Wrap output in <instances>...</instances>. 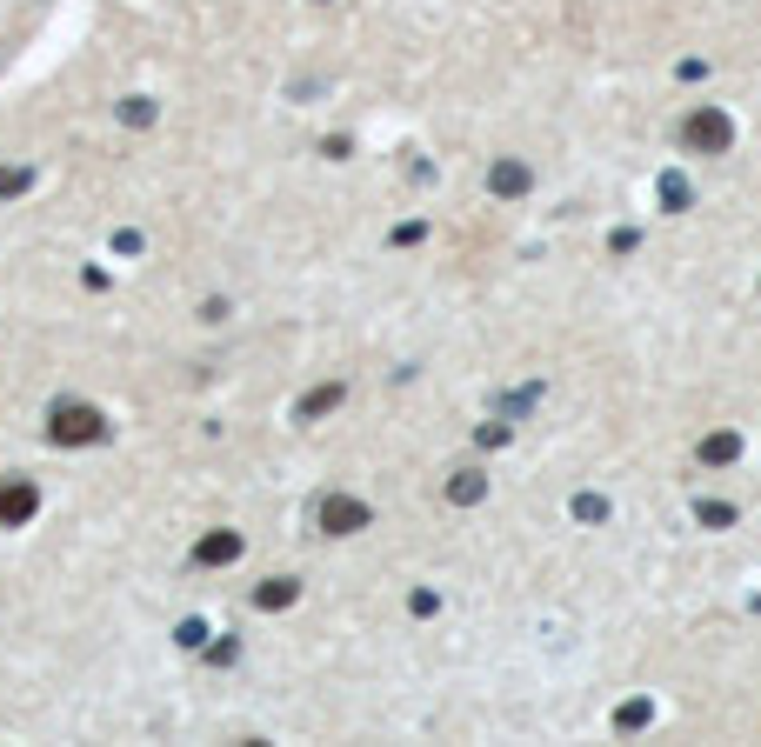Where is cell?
<instances>
[{
    "mask_svg": "<svg viewBox=\"0 0 761 747\" xmlns=\"http://www.w3.org/2000/svg\"><path fill=\"white\" fill-rule=\"evenodd\" d=\"M54 441H100V414L94 408H60L54 414Z\"/></svg>",
    "mask_w": 761,
    "mask_h": 747,
    "instance_id": "1",
    "label": "cell"
},
{
    "mask_svg": "<svg viewBox=\"0 0 761 747\" xmlns=\"http://www.w3.org/2000/svg\"><path fill=\"white\" fill-rule=\"evenodd\" d=\"M34 514V487H0V521H27Z\"/></svg>",
    "mask_w": 761,
    "mask_h": 747,
    "instance_id": "2",
    "label": "cell"
},
{
    "mask_svg": "<svg viewBox=\"0 0 761 747\" xmlns=\"http://www.w3.org/2000/svg\"><path fill=\"white\" fill-rule=\"evenodd\" d=\"M227 554H235V541H227V534H214V541H201V561H227Z\"/></svg>",
    "mask_w": 761,
    "mask_h": 747,
    "instance_id": "3",
    "label": "cell"
},
{
    "mask_svg": "<svg viewBox=\"0 0 761 747\" xmlns=\"http://www.w3.org/2000/svg\"><path fill=\"white\" fill-rule=\"evenodd\" d=\"M27 187V174H14V167H0V194H20Z\"/></svg>",
    "mask_w": 761,
    "mask_h": 747,
    "instance_id": "4",
    "label": "cell"
}]
</instances>
